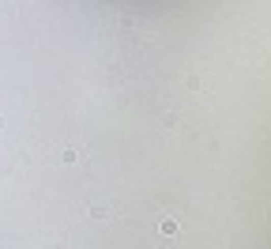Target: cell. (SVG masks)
I'll return each instance as SVG.
<instances>
[{
  "instance_id": "6da1fadb",
  "label": "cell",
  "mask_w": 271,
  "mask_h": 249,
  "mask_svg": "<svg viewBox=\"0 0 271 249\" xmlns=\"http://www.w3.org/2000/svg\"><path fill=\"white\" fill-rule=\"evenodd\" d=\"M177 227H181L177 215H162V219H158V234H162V238H173V234H177Z\"/></svg>"
},
{
  "instance_id": "7a4b0ae2",
  "label": "cell",
  "mask_w": 271,
  "mask_h": 249,
  "mask_svg": "<svg viewBox=\"0 0 271 249\" xmlns=\"http://www.w3.org/2000/svg\"><path fill=\"white\" fill-rule=\"evenodd\" d=\"M83 159H87L83 147H79V151H75V147H64V151H61V162H68V166H75V162H83Z\"/></svg>"
}]
</instances>
